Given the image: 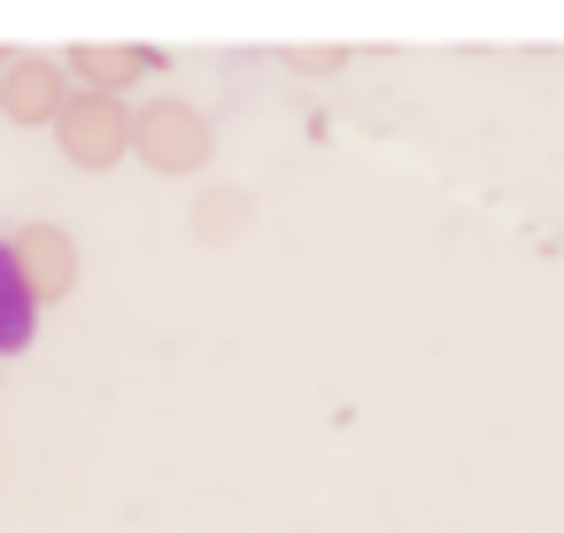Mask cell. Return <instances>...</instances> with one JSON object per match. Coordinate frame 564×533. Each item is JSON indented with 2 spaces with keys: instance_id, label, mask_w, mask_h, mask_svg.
Returning a JSON list of instances; mask_svg holds the SVG:
<instances>
[{
  "instance_id": "cell-1",
  "label": "cell",
  "mask_w": 564,
  "mask_h": 533,
  "mask_svg": "<svg viewBox=\"0 0 564 533\" xmlns=\"http://www.w3.org/2000/svg\"><path fill=\"white\" fill-rule=\"evenodd\" d=\"M55 148L78 171H117L132 155V101H117V94H70L63 117H55Z\"/></svg>"
},
{
  "instance_id": "cell-2",
  "label": "cell",
  "mask_w": 564,
  "mask_h": 533,
  "mask_svg": "<svg viewBox=\"0 0 564 533\" xmlns=\"http://www.w3.org/2000/svg\"><path fill=\"white\" fill-rule=\"evenodd\" d=\"M132 155L148 163V171H163V178H186V171H202L209 163V117L194 109V101H148V109H132Z\"/></svg>"
},
{
  "instance_id": "cell-3",
  "label": "cell",
  "mask_w": 564,
  "mask_h": 533,
  "mask_svg": "<svg viewBox=\"0 0 564 533\" xmlns=\"http://www.w3.org/2000/svg\"><path fill=\"white\" fill-rule=\"evenodd\" d=\"M9 248H17V271H24V286H32V302H40V309H47V302H63V294L78 286V240H70L63 225L32 217V225H17V232H9Z\"/></svg>"
},
{
  "instance_id": "cell-4",
  "label": "cell",
  "mask_w": 564,
  "mask_h": 533,
  "mask_svg": "<svg viewBox=\"0 0 564 533\" xmlns=\"http://www.w3.org/2000/svg\"><path fill=\"white\" fill-rule=\"evenodd\" d=\"M70 94H78V86H70V70H63V63H47V55H17L9 70H0V117L24 124V132L55 124Z\"/></svg>"
},
{
  "instance_id": "cell-5",
  "label": "cell",
  "mask_w": 564,
  "mask_h": 533,
  "mask_svg": "<svg viewBox=\"0 0 564 533\" xmlns=\"http://www.w3.org/2000/svg\"><path fill=\"white\" fill-rule=\"evenodd\" d=\"M155 63H163V55H155V47H132V40H117V47L78 40V47L63 55V70L78 78V94H117V101H124V86H140Z\"/></svg>"
},
{
  "instance_id": "cell-6",
  "label": "cell",
  "mask_w": 564,
  "mask_h": 533,
  "mask_svg": "<svg viewBox=\"0 0 564 533\" xmlns=\"http://www.w3.org/2000/svg\"><path fill=\"white\" fill-rule=\"evenodd\" d=\"M32 340H40V302H32L24 271H17L9 232H0V356H17V348H32Z\"/></svg>"
},
{
  "instance_id": "cell-7",
  "label": "cell",
  "mask_w": 564,
  "mask_h": 533,
  "mask_svg": "<svg viewBox=\"0 0 564 533\" xmlns=\"http://www.w3.org/2000/svg\"><path fill=\"white\" fill-rule=\"evenodd\" d=\"M9 63H17V47H0V70H9Z\"/></svg>"
}]
</instances>
